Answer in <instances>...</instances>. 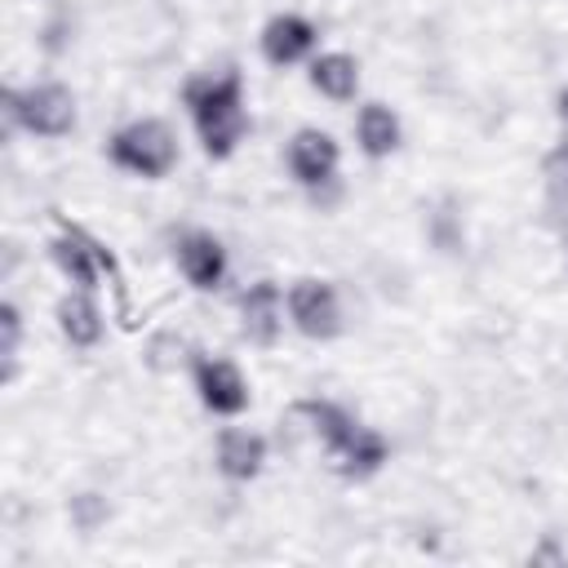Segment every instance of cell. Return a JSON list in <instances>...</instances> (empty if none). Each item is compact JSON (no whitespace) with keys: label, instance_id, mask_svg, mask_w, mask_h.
<instances>
[{"label":"cell","instance_id":"obj_7","mask_svg":"<svg viewBox=\"0 0 568 568\" xmlns=\"http://www.w3.org/2000/svg\"><path fill=\"white\" fill-rule=\"evenodd\" d=\"M195 390H200L204 408L226 413V417L231 413H244V404H248V386H244V377H240V368L231 359L200 355L195 359Z\"/></svg>","mask_w":568,"mask_h":568},{"label":"cell","instance_id":"obj_20","mask_svg":"<svg viewBox=\"0 0 568 568\" xmlns=\"http://www.w3.org/2000/svg\"><path fill=\"white\" fill-rule=\"evenodd\" d=\"M146 364H151L155 373H173V368L182 364V342H178L173 333L151 337V346H146Z\"/></svg>","mask_w":568,"mask_h":568},{"label":"cell","instance_id":"obj_23","mask_svg":"<svg viewBox=\"0 0 568 568\" xmlns=\"http://www.w3.org/2000/svg\"><path fill=\"white\" fill-rule=\"evenodd\" d=\"M559 120H568V89L559 93Z\"/></svg>","mask_w":568,"mask_h":568},{"label":"cell","instance_id":"obj_3","mask_svg":"<svg viewBox=\"0 0 568 568\" xmlns=\"http://www.w3.org/2000/svg\"><path fill=\"white\" fill-rule=\"evenodd\" d=\"M4 111L13 124H22L27 133L40 138H62L75 124V98L62 84H36V89H9L4 93Z\"/></svg>","mask_w":568,"mask_h":568},{"label":"cell","instance_id":"obj_4","mask_svg":"<svg viewBox=\"0 0 568 568\" xmlns=\"http://www.w3.org/2000/svg\"><path fill=\"white\" fill-rule=\"evenodd\" d=\"M58 226H62V235L49 244V253H53L58 271H62L75 288H93V284H98V266H106V271H111V280H120L115 257H111L93 235H84V231H80V226H71L67 217H58Z\"/></svg>","mask_w":568,"mask_h":568},{"label":"cell","instance_id":"obj_24","mask_svg":"<svg viewBox=\"0 0 568 568\" xmlns=\"http://www.w3.org/2000/svg\"><path fill=\"white\" fill-rule=\"evenodd\" d=\"M564 262H568V222H564Z\"/></svg>","mask_w":568,"mask_h":568},{"label":"cell","instance_id":"obj_1","mask_svg":"<svg viewBox=\"0 0 568 568\" xmlns=\"http://www.w3.org/2000/svg\"><path fill=\"white\" fill-rule=\"evenodd\" d=\"M186 106L191 120L200 129V142L213 160H226L235 151V142L244 138V98H240V75L222 71V75H195L186 84Z\"/></svg>","mask_w":568,"mask_h":568},{"label":"cell","instance_id":"obj_22","mask_svg":"<svg viewBox=\"0 0 568 568\" xmlns=\"http://www.w3.org/2000/svg\"><path fill=\"white\" fill-rule=\"evenodd\" d=\"M532 564H564V550H559L555 541H541V546L532 550Z\"/></svg>","mask_w":568,"mask_h":568},{"label":"cell","instance_id":"obj_18","mask_svg":"<svg viewBox=\"0 0 568 568\" xmlns=\"http://www.w3.org/2000/svg\"><path fill=\"white\" fill-rule=\"evenodd\" d=\"M430 240L444 248V253H457L462 248V222H457V204L444 200L435 213H430Z\"/></svg>","mask_w":568,"mask_h":568},{"label":"cell","instance_id":"obj_2","mask_svg":"<svg viewBox=\"0 0 568 568\" xmlns=\"http://www.w3.org/2000/svg\"><path fill=\"white\" fill-rule=\"evenodd\" d=\"M111 160L129 173H142V178H164L178 160V142L169 133V124L160 120H133L124 124L115 138H111Z\"/></svg>","mask_w":568,"mask_h":568},{"label":"cell","instance_id":"obj_6","mask_svg":"<svg viewBox=\"0 0 568 568\" xmlns=\"http://www.w3.org/2000/svg\"><path fill=\"white\" fill-rule=\"evenodd\" d=\"M288 169H293V178H297L302 186H311V191L328 186L333 173H337V142H333L324 129H302V133H293V142H288Z\"/></svg>","mask_w":568,"mask_h":568},{"label":"cell","instance_id":"obj_8","mask_svg":"<svg viewBox=\"0 0 568 568\" xmlns=\"http://www.w3.org/2000/svg\"><path fill=\"white\" fill-rule=\"evenodd\" d=\"M173 253H178V266H182V275L195 284V288H217L222 280H226V248L209 235V231H182L178 235V244H173Z\"/></svg>","mask_w":568,"mask_h":568},{"label":"cell","instance_id":"obj_11","mask_svg":"<svg viewBox=\"0 0 568 568\" xmlns=\"http://www.w3.org/2000/svg\"><path fill=\"white\" fill-rule=\"evenodd\" d=\"M386 439L373 430V426H351V435L333 448V462H337V470L346 475V479H364V475H373V470H382V462H386Z\"/></svg>","mask_w":568,"mask_h":568},{"label":"cell","instance_id":"obj_14","mask_svg":"<svg viewBox=\"0 0 568 568\" xmlns=\"http://www.w3.org/2000/svg\"><path fill=\"white\" fill-rule=\"evenodd\" d=\"M311 84H315L324 98L346 102V98H355V89H359V67H355L351 53H324V58L311 62Z\"/></svg>","mask_w":568,"mask_h":568},{"label":"cell","instance_id":"obj_16","mask_svg":"<svg viewBox=\"0 0 568 568\" xmlns=\"http://www.w3.org/2000/svg\"><path fill=\"white\" fill-rule=\"evenodd\" d=\"M297 417H306L311 422V435L333 453L346 435H351V426H355V417L346 413V408H337L333 399H302L297 404Z\"/></svg>","mask_w":568,"mask_h":568},{"label":"cell","instance_id":"obj_19","mask_svg":"<svg viewBox=\"0 0 568 568\" xmlns=\"http://www.w3.org/2000/svg\"><path fill=\"white\" fill-rule=\"evenodd\" d=\"M0 333H4V342H0L4 377H13V368H18V342H22V315H18V306H13V302H4V306H0Z\"/></svg>","mask_w":568,"mask_h":568},{"label":"cell","instance_id":"obj_17","mask_svg":"<svg viewBox=\"0 0 568 568\" xmlns=\"http://www.w3.org/2000/svg\"><path fill=\"white\" fill-rule=\"evenodd\" d=\"M546 200H550V213H568V138L546 155Z\"/></svg>","mask_w":568,"mask_h":568},{"label":"cell","instance_id":"obj_5","mask_svg":"<svg viewBox=\"0 0 568 568\" xmlns=\"http://www.w3.org/2000/svg\"><path fill=\"white\" fill-rule=\"evenodd\" d=\"M288 315H293L297 333H306V337H315V342H324V337H333V333L342 328L337 293H333V284H324V280H297V284L288 288Z\"/></svg>","mask_w":568,"mask_h":568},{"label":"cell","instance_id":"obj_13","mask_svg":"<svg viewBox=\"0 0 568 568\" xmlns=\"http://www.w3.org/2000/svg\"><path fill=\"white\" fill-rule=\"evenodd\" d=\"M58 328H62V337H67L71 346H93V342L102 337V311L89 302V288L67 293V297L58 302Z\"/></svg>","mask_w":568,"mask_h":568},{"label":"cell","instance_id":"obj_9","mask_svg":"<svg viewBox=\"0 0 568 568\" xmlns=\"http://www.w3.org/2000/svg\"><path fill=\"white\" fill-rule=\"evenodd\" d=\"M315 44V27L302 13H275L262 27V53L271 67H293L297 58H306Z\"/></svg>","mask_w":568,"mask_h":568},{"label":"cell","instance_id":"obj_10","mask_svg":"<svg viewBox=\"0 0 568 568\" xmlns=\"http://www.w3.org/2000/svg\"><path fill=\"white\" fill-rule=\"evenodd\" d=\"M240 324L244 337L257 346H271L280 337V288L271 280H257L240 293Z\"/></svg>","mask_w":568,"mask_h":568},{"label":"cell","instance_id":"obj_21","mask_svg":"<svg viewBox=\"0 0 568 568\" xmlns=\"http://www.w3.org/2000/svg\"><path fill=\"white\" fill-rule=\"evenodd\" d=\"M71 519H75L80 532H93V528L106 519V497H98V493H80V497H71Z\"/></svg>","mask_w":568,"mask_h":568},{"label":"cell","instance_id":"obj_15","mask_svg":"<svg viewBox=\"0 0 568 568\" xmlns=\"http://www.w3.org/2000/svg\"><path fill=\"white\" fill-rule=\"evenodd\" d=\"M355 133H359L364 155H373V160H382V155H390V151L399 146V120H395V111L382 106V102H368V106L359 111Z\"/></svg>","mask_w":568,"mask_h":568},{"label":"cell","instance_id":"obj_12","mask_svg":"<svg viewBox=\"0 0 568 568\" xmlns=\"http://www.w3.org/2000/svg\"><path fill=\"white\" fill-rule=\"evenodd\" d=\"M262 462H266V439L262 435H253V430H222V439H217V466H222V475L226 479H253L257 470H262Z\"/></svg>","mask_w":568,"mask_h":568}]
</instances>
